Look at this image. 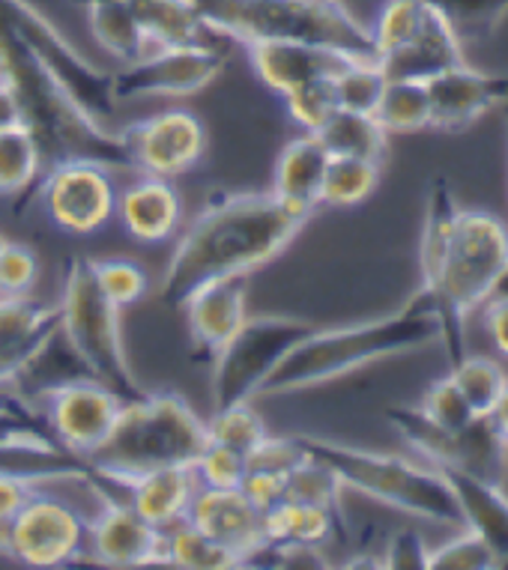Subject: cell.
<instances>
[{
    "mask_svg": "<svg viewBox=\"0 0 508 570\" xmlns=\"http://www.w3.org/2000/svg\"><path fill=\"white\" fill-rule=\"evenodd\" d=\"M309 218L296 216L270 191L216 195L179 236L159 284V299L183 308L201 287L222 278H248L296 239Z\"/></svg>",
    "mask_w": 508,
    "mask_h": 570,
    "instance_id": "cell-1",
    "label": "cell"
},
{
    "mask_svg": "<svg viewBox=\"0 0 508 570\" xmlns=\"http://www.w3.org/2000/svg\"><path fill=\"white\" fill-rule=\"evenodd\" d=\"M440 341L437 302L424 287L387 317L350 323V326L314 328L284 355L261 394H296L314 385L332 383L359 367L374 365L392 355H407Z\"/></svg>",
    "mask_w": 508,
    "mask_h": 570,
    "instance_id": "cell-2",
    "label": "cell"
},
{
    "mask_svg": "<svg viewBox=\"0 0 508 570\" xmlns=\"http://www.w3.org/2000/svg\"><path fill=\"white\" fill-rule=\"evenodd\" d=\"M0 81L19 99L25 126L39 140V150L48 165L87 159L99 161L105 168L133 170L120 129L94 120L3 21H0Z\"/></svg>",
    "mask_w": 508,
    "mask_h": 570,
    "instance_id": "cell-3",
    "label": "cell"
},
{
    "mask_svg": "<svg viewBox=\"0 0 508 570\" xmlns=\"http://www.w3.org/2000/svg\"><path fill=\"white\" fill-rule=\"evenodd\" d=\"M207 442V421L179 394L144 392L123 403L111 436L85 463L94 481L117 487L153 469L195 466Z\"/></svg>",
    "mask_w": 508,
    "mask_h": 570,
    "instance_id": "cell-4",
    "label": "cell"
},
{
    "mask_svg": "<svg viewBox=\"0 0 508 570\" xmlns=\"http://www.w3.org/2000/svg\"><path fill=\"white\" fill-rule=\"evenodd\" d=\"M508 266V227L481 209H458L440 266L422 287L437 302L440 344L449 365L467 355V320L494 296Z\"/></svg>",
    "mask_w": 508,
    "mask_h": 570,
    "instance_id": "cell-5",
    "label": "cell"
},
{
    "mask_svg": "<svg viewBox=\"0 0 508 570\" xmlns=\"http://www.w3.org/2000/svg\"><path fill=\"white\" fill-rule=\"evenodd\" d=\"M209 33L248 42L296 39L326 46L356 60H377L368 24L344 7V0H188Z\"/></svg>",
    "mask_w": 508,
    "mask_h": 570,
    "instance_id": "cell-6",
    "label": "cell"
},
{
    "mask_svg": "<svg viewBox=\"0 0 508 570\" xmlns=\"http://www.w3.org/2000/svg\"><path fill=\"white\" fill-rule=\"evenodd\" d=\"M296 440L311 460L335 472L341 487H350L380 505L395 508L401 514L431 520L449 529H463L461 508L455 502L452 487L428 463L356 449L311 433H296Z\"/></svg>",
    "mask_w": 508,
    "mask_h": 570,
    "instance_id": "cell-7",
    "label": "cell"
},
{
    "mask_svg": "<svg viewBox=\"0 0 508 570\" xmlns=\"http://www.w3.org/2000/svg\"><path fill=\"white\" fill-rule=\"evenodd\" d=\"M57 308H60L63 335L85 358V365L94 371L96 380L114 389L123 401L141 397L144 389L135 380L123 344V311L102 293L90 261L85 257L69 261L63 275V296Z\"/></svg>",
    "mask_w": 508,
    "mask_h": 570,
    "instance_id": "cell-8",
    "label": "cell"
},
{
    "mask_svg": "<svg viewBox=\"0 0 508 570\" xmlns=\"http://www.w3.org/2000/svg\"><path fill=\"white\" fill-rule=\"evenodd\" d=\"M314 323L291 314H254L213 355V410L252 401L284 355L314 332Z\"/></svg>",
    "mask_w": 508,
    "mask_h": 570,
    "instance_id": "cell-9",
    "label": "cell"
},
{
    "mask_svg": "<svg viewBox=\"0 0 508 570\" xmlns=\"http://www.w3.org/2000/svg\"><path fill=\"white\" fill-rule=\"evenodd\" d=\"M0 21L42 60L48 72L67 87V94L94 120L111 126L120 108L114 99V72L90 63L28 0H0Z\"/></svg>",
    "mask_w": 508,
    "mask_h": 570,
    "instance_id": "cell-10",
    "label": "cell"
},
{
    "mask_svg": "<svg viewBox=\"0 0 508 570\" xmlns=\"http://www.w3.org/2000/svg\"><path fill=\"white\" fill-rule=\"evenodd\" d=\"M0 552L28 568H67L87 552V520L42 487L0 525Z\"/></svg>",
    "mask_w": 508,
    "mask_h": 570,
    "instance_id": "cell-11",
    "label": "cell"
},
{
    "mask_svg": "<svg viewBox=\"0 0 508 570\" xmlns=\"http://www.w3.org/2000/svg\"><path fill=\"white\" fill-rule=\"evenodd\" d=\"M222 69L225 57L207 42L147 48L114 72V99L123 105L144 96H195L213 85Z\"/></svg>",
    "mask_w": 508,
    "mask_h": 570,
    "instance_id": "cell-12",
    "label": "cell"
},
{
    "mask_svg": "<svg viewBox=\"0 0 508 570\" xmlns=\"http://www.w3.org/2000/svg\"><path fill=\"white\" fill-rule=\"evenodd\" d=\"M48 222L72 236L99 234L117 216V188L99 161H55L39 186Z\"/></svg>",
    "mask_w": 508,
    "mask_h": 570,
    "instance_id": "cell-13",
    "label": "cell"
},
{
    "mask_svg": "<svg viewBox=\"0 0 508 570\" xmlns=\"http://www.w3.org/2000/svg\"><path fill=\"white\" fill-rule=\"evenodd\" d=\"M123 397L99 380H76V383L48 394L39 412L46 419L51 440L72 458L87 460L108 436L123 412Z\"/></svg>",
    "mask_w": 508,
    "mask_h": 570,
    "instance_id": "cell-14",
    "label": "cell"
},
{
    "mask_svg": "<svg viewBox=\"0 0 508 570\" xmlns=\"http://www.w3.org/2000/svg\"><path fill=\"white\" fill-rule=\"evenodd\" d=\"M133 170L147 177L174 179L186 174L207 153V129L201 117L183 108L153 114L147 120L120 129Z\"/></svg>",
    "mask_w": 508,
    "mask_h": 570,
    "instance_id": "cell-15",
    "label": "cell"
},
{
    "mask_svg": "<svg viewBox=\"0 0 508 570\" xmlns=\"http://www.w3.org/2000/svg\"><path fill=\"white\" fill-rule=\"evenodd\" d=\"M96 511L87 520V552L102 568H153L162 564V529L150 525L126 499L94 481Z\"/></svg>",
    "mask_w": 508,
    "mask_h": 570,
    "instance_id": "cell-16",
    "label": "cell"
},
{
    "mask_svg": "<svg viewBox=\"0 0 508 570\" xmlns=\"http://www.w3.org/2000/svg\"><path fill=\"white\" fill-rule=\"evenodd\" d=\"M186 523L240 556L243 568L245 561L266 543L264 511L243 493V487L198 484L188 502Z\"/></svg>",
    "mask_w": 508,
    "mask_h": 570,
    "instance_id": "cell-17",
    "label": "cell"
},
{
    "mask_svg": "<svg viewBox=\"0 0 508 570\" xmlns=\"http://www.w3.org/2000/svg\"><path fill=\"white\" fill-rule=\"evenodd\" d=\"M248 63L273 94H291L293 87L314 81V78L339 76L341 69L356 57L326 46H311L296 39H270V42H248Z\"/></svg>",
    "mask_w": 508,
    "mask_h": 570,
    "instance_id": "cell-18",
    "label": "cell"
},
{
    "mask_svg": "<svg viewBox=\"0 0 508 570\" xmlns=\"http://www.w3.org/2000/svg\"><path fill=\"white\" fill-rule=\"evenodd\" d=\"M424 85L431 96V129L463 131L494 105H502L508 76H485L470 63H463Z\"/></svg>",
    "mask_w": 508,
    "mask_h": 570,
    "instance_id": "cell-19",
    "label": "cell"
},
{
    "mask_svg": "<svg viewBox=\"0 0 508 570\" xmlns=\"http://www.w3.org/2000/svg\"><path fill=\"white\" fill-rule=\"evenodd\" d=\"M94 371L85 365V358L72 350L69 337L63 335V328L57 323L42 344L33 350V353L19 365V371L7 380V389H10V397H16L19 403L30 406V410H39L48 394H55L57 389L76 383V380H90ZM96 380V376H94Z\"/></svg>",
    "mask_w": 508,
    "mask_h": 570,
    "instance_id": "cell-20",
    "label": "cell"
},
{
    "mask_svg": "<svg viewBox=\"0 0 508 570\" xmlns=\"http://www.w3.org/2000/svg\"><path fill=\"white\" fill-rule=\"evenodd\" d=\"M248 284L245 278H222L213 281L207 287H201L192 299L183 305L188 323V337L192 350L198 358L213 362V355L225 346V341L243 326L248 317Z\"/></svg>",
    "mask_w": 508,
    "mask_h": 570,
    "instance_id": "cell-21",
    "label": "cell"
},
{
    "mask_svg": "<svg viewBox=\"0 0 508 570\" xmlns=\"http://www.w3.org/2000/svg\"><path fill=\"white\" fill-rule=\"evenodd\" d=\"M377 63L389 81H431L440 72L467 63V55H463V39L455 33L452 24L431 10L422 30L407 46L389 51Z\"/></svg>",
    "mask_w": 508,
    "mask_h": 570,
    "instance_id": "cell-22",
    "label": "cell"
},
{
    "mask_svg": "<svg viewBox=\"0 0 508 570\" xmlns=\"http://www.w3.org/2000/svg\"><path fill=\"white\" fill-rule=\"evenodd\" d=\"M330 159V150L323 147V140L314 131H305L300 138L287 140L282 156L275 161L270 195L296 216L311 218L314 209L323 206V177H326Z\"/></svg>",
    "mask_w": 508,
    "mask_h": 570,
    "instance_id": "cell-23",
    "label": "cell"
},
{
    "mask_svg": "<svg viewBox=\"0 0 508 570\" xmlns=\"http://www.w3.org/2000/svg\"><path fill=\"white\" fill-rule=\"evenodd\" d=\"M452 487L455 502L461 508L463 529L479 532L488 547L497 552L499 568L508 556V493L506 487L485 481L458 466H433Z\"/></svg>",
    "mask_w": 508,
    "mask_h": 570,
    "instance_id": "cell-24",
    "label": "cell"
},
{
    "mask_svg": "<svg viewBox=\"0 0 508 570\" xmlns=\"http://www.w3.org/2000/svg\"><path fill=\"white\" fill-rule=\"evenodd\" d=\"M117 216L126 234L138 243L156 245L174 236L183 222L179 191L165 177H147L117 195Z\"/></svg>",
    "mask_w": 508,
    "mask_h": 570,
    "instance_id": "cell-25",
    "label": "cell"
},
{
    "mask_svg": "<svg viewBox=\"0 0 508 570\" xmlns=\"http://www.w3.org/2000/svg\"><path fill=\"white\" fill-rule=\"evenodd\" d=\"M126 493V502L138 511L156 529H168V525L186 520L188 502L198 490V478L192 466H170V469H153L138 478H129L117 484Z\"/></svg>",
    "mask_w": 508,
    "mask_h": 570,
    "instance_id": "cell-26",
    "label": "cell"
},
{
    "mask_svg": "<svg viewBox=\"0 0 508 570\" xmlns=\"http://www.w3.org/2000/svg\"><path fill=\"white\" fill-rule=\"evenodd\" d=\"M60 323L57 305H42L30 296L0 299V385L7 383L42 337Z\"/></svg>",
    "mask_w": 508,
    "mask_h": 570,
    "instance_id": "cell-27",
    "label": "cell"
},
{
    "mask_svg": "<svg viewBox=\"0 0 508 570\" xmlns=\"http://www.w3.org/2000/svg\"><path fill=\"white\" fill-rule=\"evenodd\" d=\"M323 140L330 156H348V159H368L383 165L389 150V131L377 122L374 114L339 111L314 131Z\"/></svg>",
    "mask_w": 508,
    "mask_h": 570,
    "instance_id": "cell-28",
    "label": "cell"
},
{
    "mask_svg": "<svg viewBox=\"0 0 508 570\" xmlns=\"http://www.w3.org/2000/svg\"><path fill=\"white\" fill-rule=\"evenodd\" d=\"M141 21L150 48L207 42V24L188 0H126Z\"/></svg>",
    "mask_w": 508,
    "mask_h": 570,
    "instance_id": "cell-29",
    "label": "cell"
},
{
    "mask_svg": "<svg viewBox=\"0 0 508 570\" xmlns=\"http://www.w3.org/2000/svg\"><path fill=\"white\" fill-rule=\"evenodd\" d=\"M87 21L99 48L123 63L141 57L150 48L141 21L126 0H96L87 7Z\"/></svg>",
    "mask_w": 508,
    "mask_h": 570,
    "instance_id": "cell-30",
    "label": "cell"
},
{
    "mask_svg": "<svg viewBox=\"0 0 508 570\" xmlns=\"http://www.w3.org/2000/svg\"><path fill=\"white\" fill-rule=\"evenodd\" d=\"M162 564L183 570H234L243 568L240 556L198 532L186 520L162 529Z\"/></svg>",
    "mask_w": 508,
    "mask_h": 570,
    "instance_id": "cell-31",
    "label": "cell"
},
{
    "mask_svg": "<svg viewBox=\"0 0 508 570\" xmlns=\"http://www.w3.org/2000/svg\"><path fill=\"white\" fill-rule=\"evenodd\" d=\"M335 529H344V523L332 511L293 499H282L264 511L266 541H300L323 547Z\"/></svg>",
    "mask_w": 508,
    "mask_h": 570,
    "instance_id": "cell-32",
    "label": "cell"
},
{
    "mask_svg": "<svg viewBox=\"0 0 508 570\" xmlns=\"http://www.w3.org/2000/svg\"><path fill=\"white\" fill-rule=\"evenodd\" d=\"M389 135H413L431 129V96L424 81H389L374 111Z\"/></svg>",
    "mask_w": 508,
    "mask_h": 570,
    "instance_id": "cell-33",
    "label": "cell"
},
{
    "mask_svg": "<svg viewBox=\"0 0 508 570\" xmlns=\"http://www.w3.org/2000/svg\"><path fill=\"white\" fill-rule=\"evenodd\" d=\"M42 150L28 126L0 131V197L25 195L42 170Z\"/></svg>",
    "mask_w": 508,
    "mask_h": 570,
    "instance_id": "cell-34",
    "label": "cell"
},
{
    "mask_svg": "<svg viewBox=\"0 0 508 570\" xmlns=\"http://www.w3.org/2000/svg\"><path fill=\"white\" fill-rule=\"evenodd\" d=\"M380 186V165L368 159L332 156L326 177H323V206H356L374 195Z\"/></svg>",
    "mask_w": 508,
    "mask_h": 570,
    "instance_id": "cell-35",
    "label": "cell"
},
{
    "mask_svg": "<svg viewBox=\"0 0 508 570\" xmlns=\"http://www.w3.org/2000/svg\"><path fill=\"white\" fill-rule=\"evenodd\" d=\"M449 374H452V380L458 383V389H461L463 401L470 403V410L476 412V415H488L508 383L506 371H502L494 358L470 353L463 355L461 362H455V365L449 367Z\"/></svg>",
    "mask_w": 508,
    "mask_h": 570,
    "instance_id": "cell-36",
    "label": "cell"
},
{
    "mask_svg": "<svg viewBox=\"0 0 508 570\" xmlns=\"http://www.w3.org/2000/svg\"><path fill=\"white\" fill-rule=\"evenodd\" d=\"M431 16V7L422 0H387L383 10L377 12L374 24H371V39H374L377 60L395 48L407 46L410 39L422 30V24Z\"/></svg>",
    "mask_w": 508,
    "mask_h": 570,
    "instance_id": "cell-37",
    "label": "cell"
},
{
    "mask_svg": "<svg viewBox=\"0 0 508 570\" xmlns=\"http://www.w3.org/2000/svg\"><path fill=\"white\" fill-rule=\"evenodd\" d=\"M341 481L335 478L332 469H326L318 460L305 458L300 466L293 469L291 475L284 478V499L293 502H305V505L326 508L344 523V511H341Z\"/></svg>",
    "mask_w": 508,
    "mask_h": 570,
    "instance_id": "cell-38",
    "label": "cell"
},
{
    "mask_svg": "<svg viewBox=\"0 0 508 570\" xmlns=\"http://www.w3.org/2000/svg\"><path fill=\"white\" fill-rule=\"evenodd\" d=\"M452 24L461 39L490 37L508 16V0H422Z\"/></svg>",
    "mask_w": 508,
    "mask_h": 570,
    "instance_id": "cell-39",
    "label": "cell"
},
{
    "mask_svg": "<svg viewBox=\"0 0 508 570\" xmlns=\"http://www.w3.org/2000/svg\"><path fill=\"white\" fill-rule=\"evenodd\" d=\"M266 433H270L266 421L261 419V412L254 410L252 401L222 406L207 424L209 442L227 445V449L240 451V454H248L257 442H264Z\"/></svg>",
    "mask_w": 508,
    "mask_h": 570,
    "instance_id": "cell-40",
    "label": "cell"
},
{
    "mask_svg": "<svg viewBox=\"0 0 508 570\" xmlns=\"http://www.w3.org/2000/svg\"><path fill=\"white\" fill-rule=\"evenodd\" d=\"M387 87V76L377 60H353L335 76V94H339V108L344 111L374 114L380 96Z\"/></svg>",
    "mask_w": 508,
    "mask_h": 570,
    "instance_id": "cell-41",
    "label": "cell"
},
{
    "mask_svg": "<svg viewBox=\"0 0 508 570\" xmlns=\"http://www.w3.org/2000/svg\"><path fill=\"white\" fill-rule=\"evenodd\" d=\"M96 281L108 299L120 311L133 308L150 291V278L141 263L126 261V257H108V261H90Z\"/></svg>",
    "mask_w": 508,
    "mask_h": 570,
    "instance_id": "cell-42",
    "label": "cell"
},
{
    "mask_svg": "<svg viewBox=\"0 0 508 570\" xmlns=\"http://www.w3.org/2000/svg\"><path fill=\"white\" fill-rule=\"evenodd\" d=\"M284 108L291 114V120L305 131H318L332 114L339 111V94H335V76L314 78L305 85L293 87L291 94H284Z\"/></svg>",
    "mask_w": 508,
    "mask_h": 570,
    "instance_id": "cell-43",
    "label": "cell"
},
{
    "mask_svg": "<svg viewBox=\"0 0 508 570\" xmlns=\"http://www.w3.org/2000/svg\"><path fill=\"white\" fill-rule=\"evenodd\" d=\"M497 552L472 529H461L452 541L442 543L428 556V570H497Z\"/></svg>",
    "mask_w": 508,
    "mask_h": 570,
    "instance_id": "cell-44",
    "label": "cell"
},
{
    "mask_svg": "<svg viewBox=\"0 0 508 570\" xmlns=\"http://www.w3.org/2000/svg\"><path fill=\"white\" fill-rule=\"evenodd\" d=\"M419 410H422L433 424H440L442 431L452 433L463 431L472 419H479V415L470 410V403L463 401L461 389H458V383L452 380V374H446L442 380H437V383L424 392Z\"/></svg>",
    "mask_w": 508,
    "mask_h": 570,
    "instance_id": "cell-45",
    "label": "cell"
},
{
    "mask_svg": "<svg viewBox=\"0 0 508 570\" xmlns=\"http://www.w3.org/2000/svg\"><path fill=\"white\" fill-rule=\"evenodd\" d=\"M305 458H309V454H305V449H302L296 436H273V433H266V440L257 442V445L245 454V466H248V472H254V475L287 478ZM248 472H245V475H248Z\"/></svg>",
    "mask_w": 508,
    "mask_h": 570,
    "instance_id": "cell-46",
    "label": "cell"
},
{
    "mask_svg": "<svg viewBox=\"0 0 508 570\" xmlns=\"http://www.w3.org/2000/svg\"><path fill=\"white\" fill-rule=\"evenodd\" d=\"M39 281V261L28 245H0V299H25Z\"/></svg>",
    "mask_w": 508,
    "mask_h": 570,
    "instance_id": "cell-47",
    "label": "cell"
},
{
    "mask_svg": "<svg viewBox=\"0 0 508 570\" xmlns=\"http://www.w3.org/2000/svg\"><path fill=\"white\" fill-rule=\"evenodd\" d=\"M192 472L201 487H243L248 466H245V454L240 451L207 442V449L201 451Z\"/></svg>",
    "mask_w": 508,
    "mask_h": 570,
    "instance_id": "cell-48",
    "label": "cell"
},
{
    "mask_svg": "<svg viewBox=\"0 0 508 570\" xmlns=\"http://www.w3.org/2000/svg\"><path fill=\"white\" fill-rule=\"evenodd\" d=\"M0 442H55L42 412L30 410L10 394L0 397ZM57 445V442H55Z\"/></svg>",
    "mask_w": 508,
    "mask_h": 570,
    "instance_id": "cell-49",
    "label": "cell"
},
{
    "mask_svg": "<svg viewBox=\"0 0 508 570\" xmlns=\"http://www.w3.org/2000/svg\"><path fill=\"white\" fill-rule=\"evenodd\" d=\"M428 543L419 532L413 529H398L392 532V538L387 541V550H383V559H380V568L389 570H428Z\"/></svg>",
    "mask_w": 508,
    "mask_h": 570,
    "instance_id": "cell-50",
    "label": "cell"
},
{
    "mask_svg": "<svg viewBox=\"0 0 508 570\" xmlns=\"http://www.w3.org/2000/svg\"><path fill=\"white\" fill-rule=\"evenodd\" d=\"M46 487V481H30V478L0 475V525L10 523L12 514L28 502L33 490Z\"/></svg>",
    "mask_w": 508,
    "mask_h": 570,
    "instance_id": "cell-51",
    "label": "cell"
},
{
    "mask_svg": "<svg viewBox=\"0 0 508 570\" xmlns=\"http://www.w3.org/2000/svg\"><path fill=\"white\" fill-rule=\"evenodd\" d=\"M481 308H485V328H488L490 341L499 355L508 358V296H490Z\"/></svg>",
    "mask_w": 508,
    "mask_h": 570,
    "instance_id": "cell-52",
    "label": "cell"
},
{
    "mask_svg": "<svg viewBox=\"0 0 508 570\" xmlns=\"http://www.w3.org/2000/svg\"><path fill=\"white\" fill-rule=\"evenodd\" d=\"M12 126H25V114L10 87L0 81V131L12 129Z\"/></svg>",
    "mask_w": 508,
    "mask_h": 570,
    "instance_id": "cell-53",
    "label": "cell"
},
{
    "mask_svg": "<svg viewBox=\"0 0 508 570\" xmlns=\"http://www.w3.org/2000/svg\"><path fill=\"white\" fill-rule=\"evenodd\" d=\"M488 419L490 424L499 431V436L508 442V383L506 389H502V394H499V401L494 403V410L488 412Z\"/></svg>",
    "mask_w": 508,
    "mask_h": 570,
    "instance_id": "cell-54",
    "label": "cell"
},
{
    "mask_svg": "<svg viewBox=\"0 0 508 570\" xmlns=\"http://www.w3.org/2000/svg\"><path fill=\"white\" fill-rule=\"evenodd\" d=\"M494 296H508V266H506V272L499 275L497 287H494Z\"/></svg>",
    "mask_w": 508,
    "mask_h": 570,
    "instance_id": "cell-55",
    "label": "cell"
},
{
    "mask_svg": "<svg viewBox=\"0 0 508 570\" xmlns=\"http://www.w3.org/2000/svg\"><path fill=\"white\" fill-rule=\"evenodd\" d=\"M502 108H506V122H508V90H506V99H502Z\"/></svg>",
    "mask_w": 508,
    "mask_h": 570,
    "instance_id": "cell-56",
    "label": "cell"
},
{
    "mask_svg": "<svg viewBox=\"0 0 508 570\" xmlns=\"http://www.w3.org/2000/svg\"><path fill=\"white\" fill-rule=\"evenodd\" d=\"M3 243H7V239H3V234H0V245H3Z\"/></svg>",
    "mask_w": 508,
    "mask_h": 570,
    "instance_id": "cell-57",
    "label": "cell"
}]
</instances>
